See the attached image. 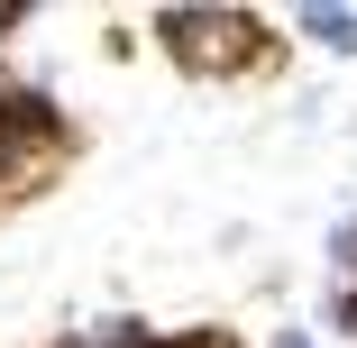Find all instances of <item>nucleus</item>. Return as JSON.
<instances>
[{
	"instance_id": "1",
	"label": "nucleus",
	"mask_w": 357,
	"mask_h": 348,
	"mask_svg": "<svg viewBox=\"0 0 357 348\" xmlns=\"http://www.w3.org/2000/svg\"><path fill=\"white\" fill-rule=\"evenodd\" d=\"M156 46L183 64V74L229 83V74H248V64L266 55V28H257V10H165L156 19Z\"/></svg>"
},
{
	"instance_id": "2",
	"label": "nucleus",
	"mask_w": 357,
	"mask_h": 348,
	"mask_svg": "<svg viewBox=\"0 0 357 348\" xmlns=\"http://www.w3.org/2000/svg\"><path fill=\"white\" fill-rule=\"evenodd\" d=\"M294 19H303V37H312V46L357 55V10H330V0H312V10H294Z\"/></svg>"
},
{
	"instance_id": "3",
	"label": "nucleus",
	"mask_w": 357,
	"mask_h": 348,
	"mask_svg": "<svg viewBox=\"0 0 357 348\" xmlns=\"http://www.w3.org/2000/svg\"><path fill=\"white\" fill-rule=\"evenodd\" d=\"M156 348H229L220 330H192V339H156Z\"/></svg>"
},
{
	"instance_id": "4",
	"label": "nucleus",
	"mask_w": 357,
	"mask_h": 348,
	"mask_svg": "<svg viewBox=\"0 0 357 348\" xmlns=\"http://www.w3.org/2000/svg\"><path fill=\"white\" fill-rule=\"evenodd\" d=\"M19 19H37V10H19V0H0V37H19Z\"/></svg>"
},
{
	"instance_id": "5",
	"label": "nucleus",
	"mask_w": 357,
	"mask_h": 348,
	"mask_svg": "<svg viewBox=\"0 0 357 348\" xmlns=\"http://www.w3.org/2000/svg\"><path fill=\"white\" fill-rule=\"evenodd\" d=\"M266 348H312V339H303V330H275V339H266Z\"/></svg>"
}]
</instances>
